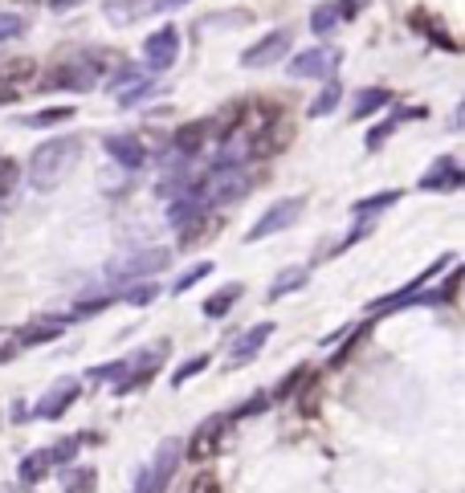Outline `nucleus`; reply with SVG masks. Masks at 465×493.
Masks as SVG:
<instances>
[{"instance_id":"f257e3e1","label":"nucleus","mask_w":465,"mask_h":493,"mask_svg":"<svg viewBox=\"0 0 465 493\" xmlns=\"http://www.w3.org/2000/svg\"><path fill=\"white\" fill-rule=\"evenodd\" d=\"M78 155H82V143L70 135L62 139H45L42 148L29 155V184L37 192H53L57 184H65V176L74 171Z\"/></svg>"},{"instance_id":"f03ea898","label":"nucleus","mask_w":465,"mask_h":493,"mask_svg":"<svg viewBox=\"0 0 465 493\" xmlns=\"http://www.w3.org/2000/svg\"><path fill=\"white\" fill-rule=\"evenodd\" d=\"M98 74H103V53H78L74 62H62L57 70H53L50 86H57V90H95L98 86Z\"/></svg>"},{"instance_id":"7ed1b4c3","label":"nucleus","mask_w":465,"mask_h":493,"mask_svg":"<svg viewBox=\"0 0 465 493\" xmlns=\"http://www.w3.org/2000/svg\"><path fill=\"white\" fill-rule=\"evenodd\" d=\"M180 457H184L180 441H164V444H159L156 461H151L148 469L135 477V493H164V489H168V482H172V473H176V465H180Z\"/></svg>"},{"instance_id":"20e7f679","label":"nucleus","mask_w":465,"mask_h":493,"mask_svg":"<svg viewBox=\"0 0 465 493\" xmlns=\"http://www.w3.org/2000/svg\"><path fill=\"white\" fill-rule=\"evenodd\" d=\"M302 216V196H286V200H278V204H270V209L257 216V224L249 232H245V241L249 245H257V241H265V237H274V232H282V229H290V224Z\"/></svg>"},{"instance_id":"39448f33","label":"nucleus","mask_w":465,"mask_h":493,"mask_svg":"<svg viewBox=\"0 0 465 493\" xmlns=\"http://www.w3.org/2000/svg\"><path fill=\"white\" fill-rule=\"evenodd\" d=\"M168 262H172L168 249H143V253H131L127 262H118L115 269H111V277H115V282H143V277L159 273Z\"/></svg>"},{"instance_id":"423d86ee","label":"nucleus","mask_w":465,"mask_h":493,"mask_svg":"<svg viewBox=\"0 0 465 493\" xmlns=\"http://www.w3.org/2000/svg\"><path fill=\"white\" fill-rule=\"evenodd\" d=\"M143 57H148L151 70H172L176 57H180V29H176V25L156 29L148 42H143Z\"/></svg>"},{"instance_id":"0eeeda50","label":"nucleus","mask_w":465,"mask_h":493,"mask_svg":"<svg viewBox=\"0 0 465 493\" xmlns=\"http://www.w3.org/2000/svg\"><path fill=\"white\" fill-rule=\"evenodd\" d=\"M343 62L339 49H327V45H315V49H302L298 57H290V78H327L335 65Z\"/></svg>"},{"instance_id":"6e6552de","label":"nucleus","mask_w":465,"mask_h":493,"mask_svg":"<svg viewBox=\"0 0 465 493\" xmlns=\"http://www.w3.org/2000/svg\"><path fill=\"white\" fill-rule=\"evenodd\" d=\"M159 355H164V346H151V351H143V355L131 359L127 375L115 383V396H135V391L148 388L151 375H156V368H159Z\"/></svg>"},{"instance_id":"1a4fd4ad","label":"nucleus","mask_w":465,"mask_h":493,"mask_svg":"<svg viewBox=\"0 0 465 493\" xmlns=\"http://www.w3.org/2000/svg\"><path fill=\"white\" fill-rule=\"evenodd\" d=\"M286 53H290V33H286V29H274L270 37H262L257 45H249V49L241 53V65H245V70H262V65L282 62Z\"/></svg>"},{"instance_id":"9d476101","label":"nucleus","mask_w":465,"mask_h":493,"mask_svg":"<svg viewBox=\"0 0 465 493\" xmlns=\"http://www.w3.org/2000/svg\"><path fill=\"white\" fill-rule=\"evenodd\" d=\"M103 148L118 168H127V171H139L148 163V148H143V139H135V135H106Z\"/></svg>"},{"instance_id":"9b49d317","label":"nucleus","mask_w":465,"mask_h":493,"mask_svg":"<svg viewBox=\"0 0 465 493\" xmlns=\"http://www.w3.org/2000/svg\"><path fill=\"white\" fill-rule=\"evenodd\" d=\"M270 335H274V322H257L249 326L245 335H237V343H232V359H229V368H245V363H254L257 351H262L265 343H270Z\"/></svg>"},{"instance_id":"f8f14e48","label":"nucleus","mask_w":465,"mask_h":493,"mask_svg":"<svg viewBox=\"0 0 465 493\" xmlns=\"http://www.w3.org/2000/svg\"><path fill=\"white\" fill-rule=\"evenodd\" d=\"M221 436H225V420L221 416L204 420L201 429L192 432V441H188V461H209V457H217V449H221Z\"/></svg>"},{"instance_id":"ddd939ff","label":"nucleus","mask_w":465,"mask_h":493,"mask_svg":"<svg viewBox=\"0 0 465 493\" xmlns=\"http://www.w3.org/2000/svg\"><path fill=\"white\" fill-rule=\"evenodd\" d=\"M461 163H457L454 155H441L433 163V168L424 171L421 176V188L424 192H454V188H461Z\"/></svg>"},{"instance_id":"4468645a","label":"nucleus","mask_w":465,"mask_h":493,"mask_svg":"<svg viewBox=\"0 0 465 493\" xmlns=\"http://www.w3.org/2000/svg\"><path fill=\"white\" fill-rule=\"evenodd\" d=\"M78 391H82V383H78V379H70V375L57 379V383L50 388V396L37 404V416H42V420H57L78 399Z\"/></svg>"},{"instance_id":"2eb2a0df","label":"nucleus","mask_w":465,"mask_h":493,"mask_svg":"<svg viewBox=\"0 0 465 493\" xmlns=\"http://www.w3.org/2000/svg\"><path fill=\"white\" fill-rule=\"evenodd\" d=\"M245 294V285L241 282H229V285H221V290H217V294L212 298H204V318H225L232 310V306H237V298Z\"/></svg>"},{"instance_id":"dca6fc26","label":"nucleus","mask_w":465,"mask_h":493,"mask_svg":"<svg viewBox=\"0 0 465 493\" xmlns=\"http://www.w3.org/2000/svg\"><path fill=\"white\" fill-rule=\"evenodd\" d=\"M204 139H209V123H184L172 139V148H176V155H196L204 148Z\"/></svg>"},{"instance_id":"f3484780","label":"nucleus","mask_w":465,"mask_h":493,"mask_svg":"<svg viewBox=\"0 0 465 493\" xmlns=\"http://www.w3.org/2000/svg\"><path fill=\"white\" fill-rule=\"evenodd\" d=\"M307 277H310L307 269H282V273H278V277H274V282H270V290H265V298H270V302H278V298L294 294V290H302V285H307Z\"/></svg>"},{"instance_id":"a211bd4d","label":"nucleus","mask_w":465,"mask_h":493,"mask_svg":"<svg viewBox=\"0 0 465 493\" xmlns=\"http://www.w3.org/2000/svg\"><path fill=\"white\" fill-rule=\"evenodd\" d=\"M392 102V95L384 90V86H371V90H360L355 95V106H351V118H368V115H376L380 106H388Z\"/></svg>"},{"instance_id":"6ab92c4d","label":"nucleus","mask_w":465,"mask_h":493,"mask_svg":"<svg viewBox=\"0 0 465 493\" xmlns=\"http://www.w3.org/2000/svg\"><path fill=\"white\" fill-rule=\"evenodd\" d=\"M65 330L62 318H45V322H33L29 330H21V338H17V346H33V343H50V338H57Z\"/></svg>"},{"instance_id":"aec40b11","label":"nucleus","mask_w":465,"mask_h":493,"mask_svg":"<svg viewBox=\"0 0 465 493\" xmlns=\"http://www.w3.org/2000/svg\"><path fill=\"white\" fill-rule=\"evenodd\" d=\"M50 469H53L50 449H37V452H29V457L21 461V482H25V485H37Z\"/></svg>"},{"instance_id":"412c9836","label":"nucleus","mask_w":465,"mask_h":493,"mask_svg":"<svg viewBox=\"0 0 465 493\" xmlns=\"http://www.w3.org/2000/svg\"><path fill=\"white\" fill-rule=\"evenodd\" d=\"M339 98H343V86H339V82H327V86H323V90L315 95V102H310L307 115H310V118H327L331 110L339 106Z\"/></svg>"},{"instance_id":"4be33fe9","label":"nucleus","mask_w":465,"mask_h":493,"mask_svg":"<svg viewBox=\"0 0 465 493\" xmlns=\"http://www.w3.org/2000/svg\"><path fill=\"white\" fill-rule=\"evenodd\" d=\"M33 74H37V62H33V57H12V62L0 65V82H9V86L29 82Z\"/></svg>"},{"instance_id":"5701e85b","label":"nucleus","mask_w":465,"mask_h":493,"mask_svg":"<svg viewBox=\"0 0 465 493\" xmlns=\"http://www.w3.org/2000/svg\"><path fill=\"white\" fill-rule=\"evenodd\" d=\"M74 118V106H50V110H37V115L25 118V126H57Z\"/></svg>"},{"instance_id":"b1692460","label":"nucleus","mask_w":465,"mask_h":493,"mask_svg":"<svg viewBox=\"0 0 465 493\" xmlns=\"http://www.w3.org/2000/svg\"><path fill=\"white\" fill-rule=\"evenodd\" d=\"M396 200H400V192H376V196H368V200H360V204H355V216H371V212H384L388 209V204H396Z\"/></svg>"},{"instance_id":"393cba45","label":"nucleus","mask_w":465,"mask_h":493,"mask_svg":"<svg viewBox=\"0 0 465 493\" xmlns=\"http://www.w3.org/2000/svg\"><path fill=\"white\" fill-rule=\"evenodd\" d=\"M209 273H212V262H196L188 273H180V277L172 282V294H184V290H192V285H196V282H204Z\"/></svg>"},{"instance_id":"a878e982","label":"nucleus","mask_w":465,"mask_h":493,"mask_svg":"<svg viewBox=\"0 0 465 493\" xmlns=\"http://www.w3.org/2000/svg\"><path fill=\"white\" fill-rule=\"evenodd\" d=\"M25 29H29V25H25V17H21V12L0 9V42H17V37H21Z\"/></svg>"},{"instance_id":"bb28decb","label":"nucleus","mask_w":465,"mask_h":493,"mask_svg":"<svg viewBox=\"0 0 465 493\" xmlns=\"http://www.w3.org/2000/svg\"><path fill=\"white\" fill-rule=\"evenodd\" d=\"M156 294H159V290L148 282V277H143V282H131V285H127L123 302H127V306H151V302H156Z\"/></svg>"},{"instance_id":"cd10ccee","label":"nucleus","mask_w":465,"mask_h":493,"mask_svg":"<svg viewBox=\"0 0 465 493\" xmlns=\"http://www.w3.org/2000/svg\"><path fill=\"white\" fill-rule=\"evenodd\" d=\"M339 25V12H335V4H323V9H315L310 12V33H318V37H327L331 29Z\"/></svg>"},{"instance_id":"c85d7f7f","label":"nucleus","mask_w":465,"mask_h":493,"mask_svg":"<svg viewBox=\"0 0 465 493\" xmlns=\"http://www.w3.org/2000/svg\"><path fill=\"white\" fill-rule=\"evenodd\" d=\"M204 368H209V355H192L188 363H184V368L176 371V375H172V388H184V383H188L192 375H201Z\"/></svg>"},{"instance_id":"c756f323","label":"nucleus","mask_w":465,"mask_h":493,"mask_svg":"<svg viewBox=\"0 0 465 493\" xmlns=\"http://www.w3.org/2000/svg\"><path fill=\"white\" fill-rule=\"evenodd\" d=\"M188 0H135V17H148V12H168V9H180Z\"/></svg>"},{"instance_id":"7c9ffc66","label":"nucleus","mask_w":465,"mask_h":493,"mask_svg":"<svg viewBox=\"0 0 465 493\" xmlns=\"http://www.w3.org/2000/svg\"><path fill=\"white\" fill-rule=\"evenodd\" d=\"M65 493H95V469H78L65 485Z\"/></svg>"},{"instance_id":"2f4dec72","label":"nucleus","mask_w":465,"mask_h":493,"mask_svg":"<svg viewBox=\"0 0 465 493\" xmlns=\"http://www.w3.org/2000/svg\"><path fill=\"white\" fill-rule=\"evenodd\" d=\"M396 123H400V118H388V123H380L376 126V131H371L368 139H363V143H368V151H376V148H384V139L392 135V131H396Z\"/></svg>"},{"instance_id":"473e14b6","label":"nucleus","mask_w":465,"mask_h":493,"mask_svg":"<svg viewBox=\"0 0 465 493\" xmlns=\"http://www.w3.org/2000/svg\"><path fill=\"white\" fill-rule=\"evenodd\" d=\"M12 184H17V163L12 159H0V196H9Z\"/></svg>"},{"instance_id":"72a5a7b5","label":"nucleus","mask_w":465,"mask_h":493,"mask_svg":"<svg viewBox=\"0 0 465 493\" xmlns=\"http://www.w3.org/2000/svg\"><path fill=\"white\" fill-rule=\"evenodd\" d=\"M70 452H78V441H70V436H65V441H57L50 449V457H53V465H62V461H70Z\"/></svg>"},{"instance_id":"f704fd0d","label":"nucleus","mask_w":465,"mask_h":493,"mask_svg":"<svg viewBox=\"0 0 465 493\" xmlns=\"http://www.w3.org/2000/svg\"><path fill=\"white\" fill-rule=\"evenodd\" d=\"M360 4H363V0H339V4H335L339 21H351V17H355V12H360Z\"/></svg>"},{"instance_id":"c9c22d12","label":"nucleus","mask_w":465,"mask_h":493,"mask_svg":"<svg viewBox=\"0 0 465 493\" xmlns=\"http://www.w3.org/2000/svg\"><path fill=\"white\" fill-rule=\"evenodd\" d=\"M192 493H217V477H209V473L196 477V482H192Z\"/></svg>"},{"instance_id":"e433bc0d","label":"nucleus","mask_w":465,"mask_h":493,"mask_svg":"<svg viewBox=\"0 0 465 493\" xmlns=\"http://www.w3.org/2000/svg\"><path fill=\"white\" fill-rule=\"evenodd\" d=\"M265 404H270V391H265V396H257V399H249V404H245V408L237 412V416H254V412H262Z\"/></svg>"},{"instance_id":"4c0bfd02","label":"nucleus","mask_w":465,"mask_h":493,"mask_svg":"<svg viewBox=\"0 0 465 493\" xmlns=\"http://www.w3.org/2000/svg\"><path fill=\"white\" fill-rule=\"evenodd\" d=\"M74 4H78V0H50L53 12H65V9H74Z\"/></svg>"}]
</instances>
